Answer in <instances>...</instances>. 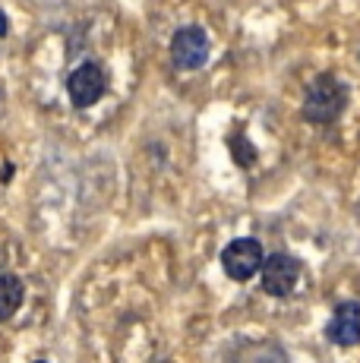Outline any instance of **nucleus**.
Segmentation results:
<instances>
[{
	"label": "nucleus",
	"instance_id": "f257e3e1",
	"mask_svg": "<svg viewBox=\"0 0 360 363\" xmlns=\"http://www.w3.org/2000/svg\"><path fill=\"white\" fill-rule=\"evenodd\" d=\"M348 108V86L335 73H320L303 92V121L313 127H329Z\"/></svg>",
	"mask_w": 360,
	"mask_h": 363
},
{
	"label": "nucleus",
	"instance_id": "f03ea898",
	"mask_svg": "<svg viewBox=\"0 0 360 363\" xmlns=\"http://www.w3.org/2000/svg\"><path fill=\"white\" fill-rule=\"evenodd\" d=\"M108 92V73L101 64L95 60H86L67 76V99L76 111H86L92 104H99Z\"/></svg>",
	"mask_w": 360,
	"mask_h": 363
},
{
	"label": "nucleus",
	"instance_id": "7ed1b4c3",
	"mask_svg": "<svg viewBox=\"0 0 360 363\" xmlns=\"http://www.w3.org/2000/svg\"><path fill=\"white\" fill-rule=\"evenodd\" d=\"M262 259H266V250L256 237H237L221 250V269L231 281H250L253 275H259Z\"/></svg>",
	"mask_w": 360,
	"mask_h": 363
},
{
	"label": "nucleus",
	"instance_id": "20e7f679",
	"mask_svg": "<svg viewBox=\"0 0 360 363\" xmlns=\"http://www.w3.org/2000/svg\"><path fill=\"white\" fill-rule=\"evenodd\" d=\"M209 54H212V41L203 26H184L171 38V64L184 69V73L203 69L209 64Z\"/></svg>",
	"mask_w": 360,
	"mask_h": 363
},
{
	"label": "nucleus",
	"instance_id": "39448f33",
	"mask_svg": "<svg viewBox=\"0 0 360 363\" xmlns=\"http://www.w3.org/2000/svg\"><path fill=\"white\" fill-rule=\"evenodd\" d=\"M259 278H262V291L275 300H285L294 294L297 281H300V259L291 253H272L262 259V269H259Z\"/></svg>",
	"mask_w": 360,
	"mask_h": 363
},
{
	"label": "nucleus",
	"instance_id": "423d86ee",
	"mask_svg": "<svg viewBox=\"0 0 360 363\" xmlns=\"http://www.w3.org/2000/svg\"><path fill=\"white\" fill-rule=\"evenodd\" d=\"M325 338L338 347H354L360 341V303L344 300L332 310V319L325 323Z\"/></svg>",
	"mask_w": 360,
	"mask_h": 363
},
{
	"label": "nucleus",
	"instance_id": "0eeeda50",
	"mask_svg": "<svg viewBox=\"0 0 360 363\" xmlns=\"http://www.w3.org/2000/svg\"><path fill=\"white\" fill-rule=\"evenodd\" d=\"M23 300H26L23 278L13 275V272H4V275H0V323L10 319L13 313L23 306Z\"/></svg>",
	"mask_w": 360,
	"mask_h": 363
},
{
	"label": "nucleus",
	"instance_id": "6e6552de",
	"mask_svg": "<svg viewBox=\"0 0 360 363\" xmlns=\"http://www.w3.org/2000/svg\"><path fill=\"white\" fill-rule=\"evenodd\" d=\"M231 155H234V162H237L240 167H250L256 162V145L244 136V133H237V136L231 139Z\"/></svg>",
	"mask_w": 360,
	"mask_h": 363
},
{
	"label": "nucleus",
	"instance_id": "1a4fd4ad",
	"mask_svg": "<svg viewBox=\"0 0 360 363\" xmlns=\"http://www.w3.org/2000/svg\"><path fill=\"white\" fill-rule=\"evenodd\" d=\"M6 32H10V16L0 10V38H6Z\"/></svg>",
	"mask_w": 360,
	"mask_h": 363
}]
</instances>
